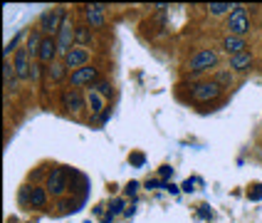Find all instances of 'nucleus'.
<instances>
[{"instance_id": "f257e3e1", "label": "nucleus", "mask_w": 262, "mask_h": 223, "mask_svg": "<svg viewBox=\"0 0 262 223\" xmlns=\"http://www.w3.org/2000/svg\"><path fill=\"white\" fill-rule=\"evenodd\" d=\"M67 17H70V15H67L64 8H47V10H42L40 17H37V30L42 32L45 37H57L59 28H62V23H64Z\"/></svg>"}, {"instance_id": "f03ea898", "label": "nucleus", "mask_w": 262, "mask_h": 223, "mask_svg": "<svg viewBox=\"0 0 262 223\" xmlns=\"http://www.w3.org/2000/svg\"><path fill=\"white\" fill-rule=\"evenodd\" d=\"M213 67H218V52L215 50H210V47H201V50H195L190 59L186 62V70L188 74H203L208 70H213Z\"/></svg>"}, {"instance_id": "7ed1b4c3", "label": "nucleus", "mask_w": 262, "mask_h": 223, "mask_svg": "<svg viewBox=\"0 0 262 223\" xmlns=\"http://www.w3.org/2000/svg\"><path fill=\"white\" fill-rule=\"evenodd\" d=\"M70 174H72V171H70L67 166H55V169L50 171L45 189H47V193H50L52 198H62L64 193L70 191Z\"/></svg>"}, {"instance_id": "20e7f679", "label": "nucleus", "mask_w": 262, "mask_h": 223, "mask_svg": "<svg viewBox=\"0 0 262 223\" xmlns=\"http://www.w3.org/2000/svg\"><path fill=\"white\" fill-rule=\"evenodd\" d=\"M59 104L67 114L72 117H79L84 109H87V94L82 89H74V87H67L59 92Z\"/></svg>"}, {"instance_id": "39448f33", "label": "nucleus", "mask_w": 262, "mask_h": 223, "mask_svg": "<svg viewBox=\"0 0 262 223\" xmlns=\"http://www.w3.org/2000/svg\"><path fill=\"white\" fill-rule=\"evenodd\" d=\"M225 30H228V35L248 37V32L252 30V23H250V15H248V8H245V5H235V10L228 15Z\"/></svg>"}, {"instance_id": "423d86ee", "label": "nucleus", "mask_w": 262, "mask_h": 223, "mask_svg": "<svg viewBox=\"0 0 262 223\" xmlns=\"http://www.w3.org/2000/svg\"><path fill=\"white\" fill-rule=\"evenodd\" d=\"M220 94H223V87L215 85L213 79H203V82H195L193 87H190V99L198 104H205V102H213V99H218Z\"/></svg>"}, {"instance_id": "0eeeda50", "label": "nucleus", "mask_w": 262, "mask_h": 223, "mask_svg": "<svg viewBox=\"0 0 262 223\" xmlns=\"http://www.w3.org/2000/svg\"><path fill=\"white\" fill-rule=\"evenodd\" d=\"M99 79H102V70H99L97 65H87V67H82V70H77V72L70 74V87H74V89L89 87L92 89Z\"/></svg>"}, {"instance_id": "6e6552de", "label": "nucleus", "mask_w": 262, "mask_h": 223, "mask_svg": "<svg viewBox=\"0 0 262 223\" xmlns=\"http://www.w3.org/2000/svg\"><path fill=\"white\" fill-rule=\"evenodd\" d=\"M47 198H50V193L45 186H23V191H20V204L30 208H45Z\"/></svg>"}, {"instance_id": "1a4fd4ad", "label": "nucleus", "mask_w": 262, "mask_h": 223, "mask_svg": "<svg viewBox=\"0 0 262 223\" xmlns=\"http://www.w3.org/2000/svg\"><path fill=\"white\" fill-rule=\"evenodd\" d=\"M74 32H77V25H74L72 20L67 17L64 23H62V28H59V32H57V55H59V59L64 57L70 50H72L74 45H77V40H74Z\"/></svg>"}, {"instance_id": "9d476101", "label": "nucleus", "mask_w": 262, "mask_h": 223, "mask_svg": "<svg viewBox=\"0 0 262 223\" xmlns=\"http://www.w3.org/2000/svg\"><path fill=\"white\" fill-rule=\"evenodd\" d=\"M89 57H92V50L74 45L72 50H70V52L62 57V62L67 65V70H70V74H72V72H77V70H82V67H87V65H89Z\"/></svg>"}, {"instance_id": "9b49d317", "label": "nucleus", "mask_w": 262, "mask_h": 223, "mask_svg": "<svg viewBox=\"0 0 262 223\" xmlns=\"http://www.w3.org/2000/svg\"><path fill=\"white\" fill-rule=\"evenodd\" d=\"M32 62H35V59L30 57V52L25 50V47H20V50L15 52L13 67H15L17 79H30V72H32Z\"/></svg>"}, {"instance_id": "f8f14e48", "label": "nucleus", "mask_w": 262, "mask_h": 223, "mask_svg": "<svg viewBox=\"0 0 262 223\" xmlns=\"http://www.w3.org/2000/svg\"><path fill=\"white\" fill-rule=\"evenodd\" d=\"M87 109L94 121H102V117L106 114V109H109V107H106V99H104L97 89H89L87 92Z\"/></svg>"}, {"instance_id": "ddd939ff", "label": "nucleus", "mask_w": 262, "mask_h": 223, "mask_svg": "<svg viewBox=\"0 0 262 223\" xmlns=\"http://www.w3.org/2000/svg\"><path fill=\"white\" fill-rule=\"evenodd\" d=\"M106 5H87L84 8V23L92 30H104L106 28V17H104Z\"/></svg>"}, {"instance_id": "4468645a", "label": "nucleus", "mask_w": 262, "mask_h": 223, "mask_svg": "<svg viewBox=\"0 0 262 223\" xmlns=\"http://www.w3.org/2000/svg\"><path fill=\"white\" fill-rule=\"evenodd\" d=\"M220 50H225L230 57L240 55V52H248V37H237V35H225L220 40Z\"/></svg>"}, {"instance_id": "2eb2a0df", "label": "nucleus", "mask_w": 262, "mask_h": 223, "mask_svg": "<svg viewBox=\"0 0 262 223\" xmlns=\"http://www.w3.org/2000/svg\"><path fill=\"white\" fill-rule=\"evenodd\" d=\"M37 62H42V65H52L55 59H59V55H57V40L55 37H45L42 40V45H40V52H37Z\"/></svg>"}, {"instance_id": "dca6fc26", "label": "nucleus", "mask_w": 262, "mask_h": 223, "mask_svg": "<svg viewBox=\"0 0 262 223\" xmlns=\"http://www.w3.org/2000/svg\"><path fill=\"white\" fill-rule=\"evenodd\" d=\"M228 70H233V72H248V70H252V52H240V55H235V57H230V65H228Z\"/></svg>"}, {"instance_id": "f3484780", "label": "nucleus", "mask_w": 262, "mask_h": 223, "mask_svg": "<svg viewBox=\"0 0 262 223\" xmlns=\"http://www.w3.org/2000/svg\"><path fill=\"white\" fill-rule=\"evenodd\" d=\"M45 72H47V77H50V82H55V85L64 82V77H70V70H67V65H64L62 59H55Z\"/></svg>"}, {"instance_id": "a211bd4d", "label": "nucleus", "mask_w": 262, "mask_h": 223, "mask_svg": "<svg viewBox=\"0 0 262 223\" xmlns=\"http://www.w3.org/2000/svg\"><path fill=\"white\" fill-rule=\"evenodd\" d=\"M74 40H77V45H79V47H87V50H89V45H94V30L89 28L87 23L77 25V32H74Z\"/></svg>"}, {"instance_id": "6ab92c4d", "label": "nucleus", "mask_w": 262, "mask_h": 223, "mask_svg": "<svg viewBox=\"0 0 262 223\" xmlns=\"http://www.w3.org/2000/svg\"><path fill=\"white\" fill-rule=\"evenodd\" d=\"M15 79H17V74H15L13 62L5 59V62H3V85H5V94L15 92Z\"/></svg>"}, {"instance_id": "aec40b11", "label": "nucleus", "mask_w": 262, "mask_h": 223, "mask_svg": "<svg viewBox=\"0 0 262 223\" xmlns=\"http://www.w3.org/2000/svg\"><path fill=\"white\" fill-rule=\"evenodd\" d=\"M42 40H45V35L40 32V30L35 28L32 32H28V43H25V50L30 52V57L35 59L37 57V52H40V45H42Z\"/></svg>"}, {"instance_id": "412c9836", "label": "nucleus", "mask_w": 262, "mask_h": 223, "mask_svg": "<svg viewBox=\"0 0 262 223\" xmlns=\"http://www.w3.org/2000/svg\"><path fill=\"white\" fill-rule=\"evenodd\" d=\"M213 82L215 85H220L223 89H230L235 82V72L233 70H218V72L213 74Z\"/></svg>"}, {"instance_id": "4be33fe9", "label": "nucleus", "mask_w": 262, "mask_h": 223, "mask_svg": "<svg viewBox=\"0 0 262 223\" xmlns=\"http://www.w3.org/2000/svg\"><path fill=\"white\" fill-rule=\"evenodd\" d=\"M233 10H235L233 3H210V5H208V13L213 15V17H220V15L233 13Z\"/></svg>"}, {"instance_id": "5701e85b", "label": "nucleus", "mask_w": 262, "mask_h": 223, "mask_svg": "<svg viewBox=\"0 0 262 223\" xmlns=\"http://www.w3.org/2000/svg\"><path fill=\"white\" fill-rule=\"evenodd\" d=\"M92 89H97L104 99H106V97H112V92H114V87H112V82H109V79H99V82H97Z\"/></svg>"}, {"instance_id": "b1692460", "label": "nucleus", "mask_w": 262, "mask_h": 223, "mask_svg": "<svg viewBox=\"0 0 262 223\" xmlns=\"http://www.w3.org/2000/svg\"><path fill=\"white\" fill-rule=\"evenodd\" d=\"M23 35H25V32H20V35H17V37H13V40H10V43L5 45V50H3V57H5V59H10V55H13V50H15V47H17V40H20V37H23ZM15 52H17V50H15Z\"/></svg>"}, {"instance_id": "393cba45", "label": "nucleus", "mask_w": 262, "mask_h": 223, "mask_svg": "<svg viewBox=\"0 0 262 223\" xmlns=\"http://www.w3.org/2000/svg\"><path fill=\"white\" fill-rule=\"evenodd\" d=\"M40 77H42V62H32V72H30V82H40Z\"/></svg>"}, {"instance_id": "a878e982", "label": "nucleus", "mask_w": 262, "mask_h": 223, "mask_svg": "<svg viewBox=\"0 0 262 223\" xmlns=\"http://www.w3.org/2000/svg\"><path fill=\"white\" fill-rule=\"evenodd\" d=\"M121 208H124V198H114V201H112V208H109V211H112V213L117 216V213H121Z\"/></svg>"}, {"instance_id": "bb28decb", "label": "nucleus", "mask_w": 262, "mask_h": 223, "mask_svg": "<svg viewBox=\"0 0 262 223\" xmlns=\"http://www.w3.org/2000/svg\"><path fill=\"white\" fill-rule=\"evenodd\" d=\"M129 161H131V164H136V166H141V164H144V154H131Z\"/></svg>"}, {"instance_id": "cd10ccee", "label": "nucleus", "mask_w": 262, "mask_h": 223, "mask_svg": "<svg viewBox=\"0 0 262 223\" xmlns=\"http://www.w3.org/2000/svg\"><path fill=\"white\" fill-rule=\"evenodd\" d=\"M171 174H173V169H171V166H161V178H168Z\"/></svg>"}, {"instance_id": "c85d7f7f", "label": "nucleus", "mask_w": 262, "mask_h": 223, "mask_svg": "<svg viewBox=\"0 0 262 223\" xmlns=\"http://www.w3.org/2000/svg\"><path fill=\"white\" fill-rule=\"evenodd\" d=\"M136 189H139V184H136V181H131L129 186H126V196H134V193H136Z\"/></svg>"}, {"instance_id": "c756f323", "label": "nucleus", "mask_w": 262, "mask_h": 223, "mask_svg": "<svg viewBox=\"0 0 262 223\" xmlns=\"http://www.w3.org/2000/svg\"><path fill=\"white\" fill-rule=\"evenodd\" d=\"M183 191H193V181H186V184H183Z\"/></svg>"}, {"instance_id": "7c9ffc66", "label": "nucleus", "mask_w": 262, "mask_h": 223, "mask_svg": "<svg viewBox=\"0 0 262 223\" xmlns=\"http://www.w3.org/2000/svg\"><path fill=\"white\" fill-rule=\"evenodd\" d=\"M166 191H171V193H176V191H178V186H173V184H166Z\"/></svg>"}]
</instances>
